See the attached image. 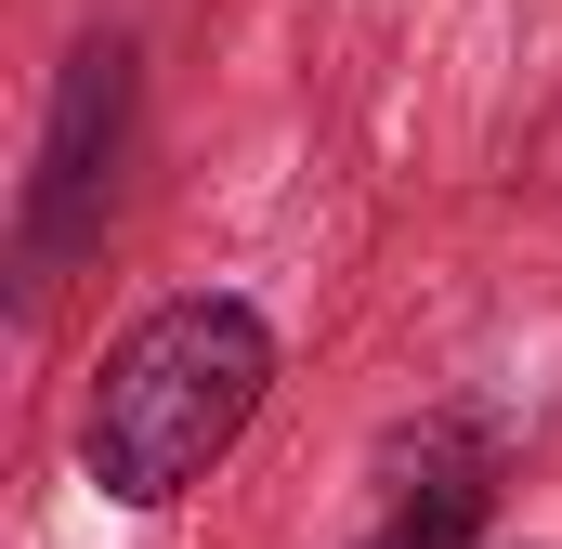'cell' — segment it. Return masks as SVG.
Listing matches in <instances>:
<instances>
[{"mask_svg":"<svg viewBox=\"0 0 562 549\" xmlns=\"http://www.w3.org/2000/svg\"><path fill=\"white\" fill-rule=\"evenodd\" d=\"M262 393H276V327H262V301L183 288V301L132 314V327L105 340L92 393H79V471H92V497H119V511H183V497L249 445Z\"/></svg>","mask_w":562,"mask_h":549,"instance_id":"obj_1","label":"cell"},{"mask_svg":"<svg viewBox=\"0 0 562 549\" xmlns=\"http://www.w3.org/2000/svg\"><path fill=\"white\" fill-rule=\"evenodd\" d=\"M119 144H132V40H79L66 79H53V132L26 170V262L53 274L79 236H105V197H119Z\"/></svg>","mask_w":562,"mask_h":549,"instance_id":"obj_2","label":"cell"},{"mask_svg":"<svg viewBox=\"0 0 562 549\" xmlns=\"http://www.w3.org/2000/svg\"><path fill=\"white\" fill-rule=\"evenodd\" d=\"M484 484H497V458H484V432H419V471L393 484V511L367 524L353 549H471V524H484Z\"/></svg>","mask_w":562,"mask_h":549,"instance_id":"obj_3","label":"cell"}]
</instances>
